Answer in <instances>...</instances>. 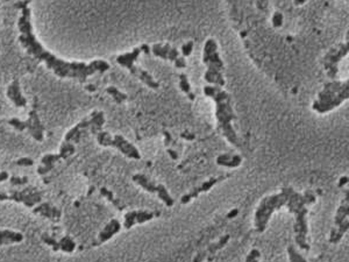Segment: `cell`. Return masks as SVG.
<instances>
[{
	"label": "cell",
	"instance_id": "1",
	"mask_svg": "<svg viewBox=\"0 0 349 262\" xmlns=\"http://www.w3.org/2000/svg\"><path fill=\"white\" fill-rule=\"evenodd\" d=\"M18 28L20 32L19 41L27 53L35 57L38 61L44 62L47 68L53 70L54 74L61 78H75L81 82H85L91 75H95L96 72L103 74L110 69V64L104 60H95L90 63L68 62L59 59L45 49L33 33L30 10L27 6L22 7V16L18 21Z\"/></svg>",
	"mask_w": 349,
	"mask_h": 262
},
{
	"label": "cell",
	"instance_id": "2",
	"mask_svg": "<svg viewBox=\"0 0 349 262\" xmlns=\"http://www.w3.org/2000/svg\"><path fill=\"white\" fill-rule=\"evenodd\" d=\"M204 93L214 101L215 117H217L218 127L221 133L228 140V142L234 146H240L238 134L232 125V121L236 119V116L230 104V96L217 85H206L204 87Z\"/></svg>",
	"mask_w": 349,
	"mask_h": 262
},
{
	"label": "cell",
	"instance_id": "3",
	"mask_svg": "<svg viewBox=\"0 0 349 262\" xmlns=\"http://www.w3.org/2000/svg\"><path fill=\"white\" fill-rule=\"evenodd\" d=\"M285 191L287 194V206L291 213H293L296 217V222H294V239L296 243L302 249L308 251L309 246L306 238H308V221H306V216H308V209H306V204H308V201L306 200L305 195H300L296 192L290 186H285Z\"/></svg>",
	"mask_w": 349,
	"mask_h": 262
},
{
	"label": "cell",
	"instance_id": "4",
	"mask_svg": "<svg viewBox=\"0 0 349 262\" xmlns=\"http://www.w3.org/2000/svg\"><path fill=\"white\" fill-rule=\"evenodd\" d=\"M349 99V80L332 81L324 86L323 91L318 95V101H315L312 107L318 113H327L334 110Z\"/></svg>",
	"mask_w": 349,
	"mask_h": 262
},
{
	"label": "cell",
	"instance_id": "5",
	"mask_svg": "<svg viewBox=\"0 0 349 262\" xmlns=\"http://www.w3.org/2000/svg\"><path fill=\"white\" fill-rule=\"evenodd\" d=\"M203 62L207 67V70L205 72V81L211 85L224 86L225 80L223 76L224 62L220 59L219 53H218V44L214 39H208L205 42L204 52H203Z\"/></svg>",
	"mask_w": 349,
	"mask_h": 262
},
{
	"label": "cell",
	"instance_id": "6",
	"mask_svg": "<svg viewBox=\"0 0 349 262\" xmlns=\"http://www.w3.org/2000/svg\"><path fill=\"white\" fill-rule=\"evenodd\" d=\"M287 194L285 189H282L281 194H276L271 196H267L261 201L256 212H255V226L259 233H263L266 231L270 217L276 210H279L281 207L287 205Z\"/></svg>",
	"mask_w": 349,
	"mask_h": 262
},
{
	"label": "cell",
	"instance_id": "7",
	"mask_svg": "<svg viewBox=\"0 0 349 262\" xmlns=\"http://www.w3.org/2000/svg\"><path fill=\"white\" fill-rule=\"evenodd\" d=\"M140 54H141V49H140V48H134L130 53L121 54V55L118 56L117 62L119 63L121 67L128 69L133 76H135L138 80L141 81L142 83H144L148 87H150V89L153 90H157L160 87L159 82H156V81L154 80V77L151 76L149 72L144 70V69L138 67V65H135V61L138 60Z\"/></svg>",
	"mask_w": 349,
	"mask_h": 262
},
{
	"label": "cell",
	"instance_id": "8",
	"mask_svg": "<svg viewBox=\"0 0 349 262\" xmlns=\"http://www.w3.org/2000/svg\"><path fill=\"white\" fill-rule=\"evenodd\" d=\"M96 137H97V141H98L100 146L113 147V148L119 149L123 155L129 159H134V160L141 159V155H140V152L138 150V148H136L134 144L128 142L123 135L117 134L114 135V137H112V135L110 133H107V132L102 131L99 132Z\"/></svg>",
	"mask_w": 349,
	"mask_h": 262
},
{
	"label": "cell",
	"instance_id": "9",
	"mask_svg": "<svg viewBox=\"0 0 349 262\" xmlns=\"http://www.w3.org/2000/svg\"><path fill=\"white\" fill-rule=\"evenodd\" d=\"M8 123H10L12 127H14L17 131H19V132H22V131H25V129H27V131H28V133L32 135V137L34 138L36 141H39V142L43 141L44 127H43V125L41 123L40 118H39L36 111H34V110L30 111L28 119H27L26 121H22V120H20L18 118H12L8 120Z\"/></svg>",
	"mask_w": 349,
	"mask_h": 262
},
{
	"label": "cell",
	"instance_id": "10",
	"mask_svg": "<svg viewBox=\"0 0 349 262\" xmlns=\"http://www.w3.org/2000/svg\"><path fill=\"white\" fill-rule=\"evenodd\" d=\"M349 53V35L346 39L345 43H341L338 48H332L326 54L324 59V68L327 71V76L335 80L338 76L339 63Z\"/></svg>",
	"mask_w": 349,
	"mask_h": 262
},
{
	"label": "cell",
	"instance_id": "11",
	"mask_svg": "<svg viewBox=\"0 0 349 262\" xmlns=\"http://www.w3.org/2000/svg\"><path fill=\"white\" fill-rule=\"evenodd\" d=\"M133 181L139 184L140 186L144 189L145 191L150 192V194H156L159 196V198L163 203L165 204L166 206L171 207L175 204V201L172 200V197L170 196L169 191L166 190V188L162 184H156V183L153 182L149 177H147L144 174H135L133 175Z\"/></svg>",
	"mask_w": 349,
	"mask_h": 262
},
{
	"label": "cell",
	"instance_id": "12",
	"mask_svg": "<svg viewBox=\"0 0 349 262\" xmlns=\"http://www.w3.org/2000/svg\"><path fill=\"white\" fill-rule=\"evenodd\" d=\"M10 201H14L17 203H22L27 207H33L42 201V192L36 189L28 188L25 190H12L8 195Z\"/></svg>",
	"mask_w": 349,
	"mask_h": 262
},
{
	"label": "cell",
	"instance_id": "13",
	"mask_svg": "<svg viewBox=\"0 0 349 262\" xmlns=\"http://www.w3.org/2000/svg\"><path fill=\"white\" fill-rule=\"evenodd\" d=\"M229 239H230L229 234H226V236L221 237L217 242L209 243V245L207 246V248L204 249V251L199 252L198 254H197L196 257L193 258V262H203L205 260V259H207L208 261H212V259H213V255L218 251H219V249L224 248V247L227 245V242H229Z\"/></svg>",
	"mask_w": 349,
	"mask_h": 262
},
{
	"label": "cell",
	"instance_id": "14",
	"mask_svg": "<svg viewBox=\"0 0 349 262\" xmlns=\"http://www.w3.org/2000/svg\"><path fill=\"white\" fill-rule=\"evenodd\" d=\"M154 218V213L149 211H130L125 215L123 226L127 230L132 228L135 224H144L145 222H150Z\"/></svg>",
	"mask_w": 349,
	"mask_h": 262
},
{
	"label": "cell",
	"instance_id": "15",
	"mask_svg": "<svg viewBox=\"0 0 349 262\" xmlns=\"http://www.w3.org/2000/svg\"><path fill=\"white\" fill-rule=\"evenodd\" d=\"M91 128V119H83L81 122H78L74 128H71L68 133L65 134L64 141L71 143H80L82 137Z\"/></svg>",
	"mask_w": 349,
	"mask_h": 262
},
{
	"label": "cell",
	"instance_id": "16",
	"mask_svg": "<svg viewBox=\"0 0 349 262\" xmlns=\"http://www.w3.org/2000/svg\"><path fill=\"white\" fill-rule=\"evenodd\" d=\"M151 52H153V54L156 57H160V59L170 62H175L176 60L181 56L180 53H178V50L176 49V48L170 46L169 43L154 44L153 48H151Z\"/></svg>",
	"mask_w": 349,
	"mask_h": 262
},
{
	"label": "cell",
	"instance_id": "17",
	"mask_svg": "<svg viewBox=\"0 0 349 262\" xmlns=\"http://www.w3.org/2000/svg\"><path fill=\"white\" fill-rule=\"evenodd\" d=\"M33 213L40 215L54 222H59L61 221V217H62V211H61L59 207L50 205L49 203H43L41 204V205L36 206L35 209L33 210Z\"/></svg>",
	"mask_w": 349,
	"mask_h": 262
},
{
	"label": "cell",
	"instance_id": "18",
	"mask_svg": "<svg viewBox=\"0 0 349 262\" xmlns=\"http://www.w3.org/2000/svg\"><path fill=\"white\" fill-rule=\"evenodd\" d=\"M6 95H7L8 99H10L12 103H13L17 107H25L27 105L26 98L23 97L22 93H21L20 84L17 80L13 81V82L8 85Z\"/></svg>",
	"mask_w": 349,
	"mask_h": 262
},
{
	"label": "cell",
	"instance_id": "19",
	"mask_svg": "<svg viewBox=\"0 0 349 262\" xmlns=\"http://www.w3.org/2000/svg\"><path fill=\"white\" fill-rule=\"evenodd\" d=\"M120 230H121L120 222L117 221V219H112V221L104 227V230L99 233L98 242L99 243L106 242L107 240H110L112 237L115 236L118 232H120Z\"/></svg>",
	"mask_w": 349,
	"mask_h": 262
},
{
	"label": "cell",
	"instance_id": "20",
	"mask_svg": "<svg viewBox=\"0 0 349 262\" xmlns=\"http://www.w3.org/2000/svg\"><path fill=\"white\" fill-rule=\"evenodd\" d=\"M62 158V155L60 154H47L44 155L41 160V165L38 168V173L40 175H45L48 173H50L51 170L55 167L56 162H59Z\"/></svg>",
	"mask_w": 349,
	"mask_h": 262
},
{
	"label": "cell",
	"instance_id": "21",
	"mask_svg": "<svg viewBox=\"0 0 349 262\" xmlns=\"http://www.w3.org/2000/svg\"><path fill=\"white\" fill-rule=\"evenodd\" d=\"M218 179H211V180H208V181H206V182L203 183L202 185L198 186V188H196V189H193L192 191L190 192V194H187V195H185L182 197V200H181V203L182 204H187L189 203L190 201H192L193 198H197L199 196L200 192H206V191H208L209 189L213 186L215 183L218 182Z\"/></svg>",
	"mask_w": 349,
	"mask_h": 262
},
{
	"label": "cell",
	"instance_id": "22",
	"mask_svg": "<svg viewBox=\"0 0 349 262\" xmlns=\"http://www.w3.org/2000/svg\"><path fill=\"white\" fill-rule=\"evenodd\" d=\"M91 119V134L97 135L99 133V132H102L103 126H104L105 123V116L104 112H102V111H93L92 113H91L90 116Z\"/></svg>",
	"mask_w": 349,
	"mask_h": 262
},
{
	"label": "cell",
	"instance_id": "23",
	"mask_svg": "<svg viewBox=\"0 0 349 262\" xmlns=\"http://www.w3.org/2000/svg\"><path fill=\"white\" fill-rule=\"evenodd\" d=\"M23 240V236L20 232L4 230L0 231V246L8 245V243L21 242Z\"/></svg>",
	"mask_w": 349,
	"mask_h": 262
},
{
	"label": "cell",
	"instance_id": "24",
	"mask_svg": "<svg viewBox=\"0 0 349 262\" xmlns=\"http://www.w3.org/2000/svg\"><path fill=\"white\" fill-rule=\"evenodd\" d=\"M242 158L240 155H230V154H221L217 158L218 165H223L227 168H236L241 164Z\"/></svg>",
	"mask_w": 349,
	"mask_h": 262
},
{
	"label": "cell",
	"instance_id": "25",
	"mask_svg": "<svg viewBox=\"0 0 349 262\" xmlns=\"http://www.w3.org/2000/svg\"><path fill=\"white\" fill-rule=\"evenodd\" d=\"M349 230V221H345L344 222H341L340 225H336L332 228V232H330V238H329V242L330 243H338L341 238L344 237V234Z\"/></svg>",
	"mask_w": 349,
	"mask_h": 262
},
{
	"label": "cell",
	"instance_id": "26",
	"mask_svg": "<svg viewBox=\"0 0 349 262\" xmlns=\"http://www.w3.org/2000/svg\"><path fill=\"white\" fill-rule=\"evenodd\" d=\"M348 217H349V203L344 200L338 211H336V215L334 218V226L340 225L345 221H347Z\"/></svg>",
	"mask_w": 349,
	"mask_h": 262
},
{
	"label": "cell",
	"instance_id": "27",
	"mask_svg": "<svg viewBox=\"0 0 349 262\" xmlns=\"http://www.w3.org/2000/svg\"><path fill=\"white\" fill-rule=\"evenodd\" d=\"M106 92H107L108 95H110L111 97L114 99V101L117 104L125 103L127 99H128V96H127L126 93L121 92L120 90L117 89L115 86H108L107 89H106Z\"/></svg>",
	"mask_w": 349,
	"mask_h": 262
},
{
	"label": "cell",
	"instance_id": "28",
	"mask_svg": "<svg viewBox=\"0 0 349 262\" xmlns=\"http://www.w3.org/2000/svg\"><path fill=\"white\" fill-rule=\"evenodd\" d=\"M180 87L182 91L186 93L190 101H195V95L191 91V85L189 83V80H187V76L185 74L180 75Z\"/></svg>",
	"mask_w": 349,
	"mask_h": 262
},
{
	"label": "cell",
	"instance_id": "29",
	"mask_svg": "<svg viewBox=\"0 0 349 262\" xmlns=\"http://www.w3.org/2000/svg\"><path fill=\"white\" fill-rule=\"evenodd\" d=\"M59 245H60V251H63V252H66V253L74 252L75 248H76L75 242L71 239V238H69V237L63 238V239L61 240V242H59Z\"/></svg>",
	"mask_w": 349,
	"mask_h": 262
},
{
	"label": "cell",
	"instance_id": "30",
	"mask_svg": "<svg viewBox=\"0 0 349 262\" xmlns=\"http://www.w3.org/2000/svg\"><path fill=\"white\" fill-rule=\"evenodd\" d=\"M75 144L71 142H66V141H63L62 146H61V150H60V154L62 155L63 160L68 159L69 156L74 155L75 154Z\"/></svg>",
	"mask_w": 349,
	"mask_h": 262
},
{
	"label": "cell",
	"instance_id": "31",
	"mask_svg": "<svg viewBox=\"0 0 349 262\" xmlns=\"http://www.w3.org/2000/svg\"><path fill=\"white\" fill-rule=\"evenodd\" d=\"M287 254H289L290 262H308L305 260V258L303 257V255L300 254L293 246H289V248H287Z\"/></svg>",
	"mask_w": 349,
	"mask_h": 262
},
{
	"label": "cell",
	"instance_id": "32",
	"mask_svg": "<svg viewBox=\"0 0 349 262\" xmlns=\"http://www.w3.org/2000/svg\"><path fill=\"white\" fill-rule=\"evenodd\" d=\"M42 242L47 243V245L51 246V248H53V251H54V252L60 251V245H59V242H56V240L54 239L53 237L48 236V234H43V236H42Z\"/></svg>",
	"mask_w": 349,
	"mask_h": 262
},
{
	"label": "cell",
	"instance_id": "33",
	"mask_svg": "<svg viewBox=\"0 0 349 262\" xmlns=\"http://www.w3.org/2000/svg\"><path fill=\"white\" fill-rule=\"evenodd\" d=\"M261 258V252L259 249L254 248L249 252V254L247 255V259H246V262H259Z\"/></svg>",
	"mask_w": 349,
	"mask_h": 262
},
{
	"label": "cell",
	"instance_id": "34",
	"mask_svg": "<svg viewBox=\"0 0 349 262\" xmlns=\"http://www.w3.org/2000/svg\"><path fill=\"white\" fill-rule=\"evenodd\" d=\"M283 21H284L283 14H282L281 12H275L274 17H272V25H274V27H276V28L282 27L283 26Z\"/></svg>",
	"mask_w": 349,
	"mask_h": 262
},
{
	"label": "cell",
	"instance_id": "35",
	"mask_svg": "<svg viewBox=\"0 0 349 262\" xmlns=\"http://www.w3.org/2000/svg\"><path fill=\"white\" fill-rule=\"evenodd\" d=\"M7 179H8V174L6 173V171H0V183L4 182V181H7ZM8 200H10L8 195L5 194V192L0 191V202L8 201Z\"/></svg>",
	"mask_w": 349,
	"mask_h": 262
},
{
	"label": "cell",
	"instance_id": "36",
	"mask_svg": "<svg viewBox=\"0 0 349 262\" xmlns=\"http://www.w3.org/2000/svg\"><path fill=\"white\" fill-rule=\"evenodd\" d=\"M193 50V42L189 41L186 42V43L183 44V47H182V56L183 57H187L191 55V53H192Z\"/></svg>",
	"mask_w": 349,
	"mask_h": 262
},
{
	"label": "cell",
	"instance_id": "37",
	"mask_svg": "<svg viewBox=\"0 0 349 262\" xmlns=\"http://www.w3.org/2000/svg\"><path fill=\"white\" fill-rule=\"evenodd\" d=\"M10 182H11L12 185H23V184H26L27 182H28V177H27V176H25V177L13 176V177H11Z\"/></svg>",
	"mask_w": 349,
	"mask_h": 262
},
{
	"label": "cell",
	"instance_id": "38",
	"mask_svg": "<svg viewBox=\"0 0 349 262\" xmlns=\"http://www.w3.org/2000/svg\"><path fill=\"white\" fill-rule=\"evenodd\" d=\"M17 164L20 167H30V165L34 164V161L29 158H21L17 161Z\"/></svg>",
	"mask_w": 349,
	"mask_h": 262
},
{
	"label": "cell",
	"instance_id": "39",
	"mask_svg": "<svg viewBox=\"0 0 349 262\" xmlns=\"http://www.w3.org/2000/svg\"><path fill=\"white\" fill-rule=\"evenodd\" d=\"M175 63V67L177 69H184L186 67V62H185V59L183 56H180L177 60L174 62Z\"/></svg>",
	"mask_w": 349,
	"mask_h": 262
},
{
	"label": "cell",
	"instance_id": "40",
	"mask_svg": "<svg viewBox=\"0 0 349 262\" xmlns=\"http://www.w3.org/2000/svg\"><path fill=\"white\" fill-rule=\"evenodd\" d=\"M140 49H141V52H144L145 55H148L150 52V49H149V47H148V44H142L141 47H140Z\"/></svg>",
	"mask_w": 349,
	"mask_h": 262
},
{
	"label": "cell",
	"instance_id": "41",
	"mask_svg": "<svg viewBox=\"0 0 349 262\" xmlns=\"http://www.w3.org/2000/svg\"><path fill=\"white\" fill-rule=\"evenodd\" d=\"M238 213H239V211L236 210V209H234V210L232 211V212H229L228 215H227V217H228V218H234V217H235L236 215H238Z\"/></svg>",
	"mask_w": 349,
	"mask_h": 262
},
{
	"label": "cell",
	"instance_id": "42",
	"mask_svg": "<svg viewBox=\"0 0 349 262\" xmlns=\"http://www.w3.org/2000/svg\"><path fill=\"white\" fill-rule=\"evenodd\" d=\"M293 2L296 6H300V5H304L306 2V0H293Z\"/></svg>",
	"mask_w": 349,
	"mask_h": 262
},
{
	"label": "cell",
	"instance_id": "43",
	"mask_svg": "<svg viewBox=\"0 0 349 262\" xmlns=\"http://www.w3.org/2000/svg\"><path fill=\"white\" fill-rule=\"evenodd\" d=\"M345 201L348 202V203H349V190L346 191V194H345Z\"/></svg>",
	"mask_w": 349,
	"mask_h": 262
},
{
	"label": "cell",
	"instance_id": "44",
	"mask_svg": "<svg viewBox=\"0 0 349 262\" xmlns=\"http://www.w3.org/2000/svg\"><path fill=\"white\" fill-rule=\"evenodd\" d=\"M345 183H347V179H341V182H340V185H342V184H345Z\"/></svg>",
	"mask_w": 349,
	"mask_h": 262
},
{
	"label": "cell",
	"instance_id": "45",
	"mask_svg": "<svg viewBox=\"0 0 349 262\" xmlns=\"http://www.w3.org/2000/svg\"><path fill=\"white\" fill-rule=\"evenodd\" d=\"M87 89H89V90H95V86H93V85H89V86H87Z\"/></svg>",
	"mask_w": 349,
	"mask_h": 262
}]
</instances>
